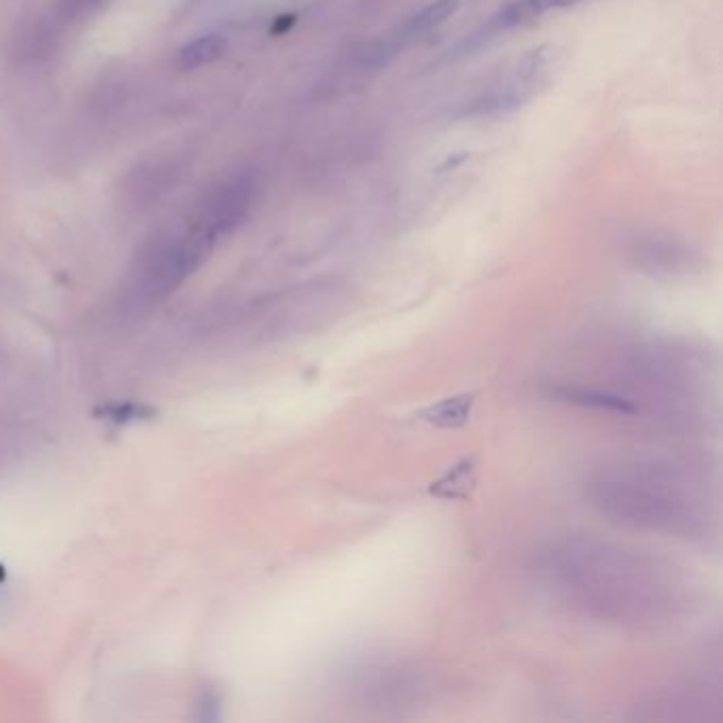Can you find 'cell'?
Returning a JSON list of instances; mask_svg holds the SVG:
<instances>
[{
	"instance_id": "6da1fadb",
	"label": "cell",
	"mask_w": 723,
	"mask_h": 723,
	"mask_svg": "<svg viewBox=\"0 0 723 723\" xmlns=\"http://www.w3.org/2000/svg\"><path fill=\"white\" fill-rule=\"evenodd\" d=\"M537 586L564 611L617 628H658L692 603L670 564L596 537L543 543L531 567Z\"/></svg>"
},
{
	"instance_id": "7a4b0ae2",
	"label": "cell",
	"mask_w": 723,
	"mask_h": 723,
	"mask_svg": "<svg viewBox=\"0 0 723 723\" xmlns=\"http://www.w3.org/2000/svg\"><path fill=\"white\" fill-rule=\"evenodd\" d=\"M588 505L613 524L683 541L717 533V499L707 480L677 461L645 454L609 456L581 482Z\"/></svg>"
},
{
	"instance_id": "3957f363",
	"label": "cell",
	"mask_w": 723,
	"mask_h": 723,
	"mask_svg": "<svg viewBox=\"0 0 723 723\" xmlns=\"http://www.w3.org/2000/svg\"><path fill=\"white\" fill-rule=\"evenodd\" d=\"M628 401L639 414L645 399L668 422L690 425L707 410L713 391V369L700 350L677 344H647L628 363Z\"/></svg>"
},
{
	"instance_id": "277c9868",
	"label": "cell",
	"mask_w": 723,
	"mask_h": 723,
	"mask_svg": "<svg viewBox=\"0 0 723 723\" xmlns=\"http://www.w3.org/2000/svg\"><path fill=\"white\" fill-rule=\"evenodd\" d=\"M543 73H545L543 51H533V54H528L522 62H518L514 73H511L499 87L488 92L482 100L473 102L471 111L467 113L484 117V115H499L518 109L522 102L533 96Z\"/></svg>"
},
{
	"instance_id": "5b68a950",
	"label": "cell",
	"mask_w": 723,
	"mask_h": 723,
	"mask_svg": "<svg viewBox=\"0 0 723 723\" xmlns=\"http://www.w3.org/2000/svg\"><path fill=\"white\" fill-rule=\"evenodd\" d=\"M355 687L365 702L389 707V704H405L416 696V692H420V679L405 668L376 664L357 670Z\"/></svg>"
},
{
	"instance_id": "8992f818",
	"label": "cell",
	"mask_w": 723,
	"mask_h": 723,
	"mask_svg": "<svg viewBox=\"0 0 723 723\" xmlns=\"http://www.w3.org/2000/svg\"><path fill=\"white\" fill-rule=\"evenodd\" d=\"M579 3V0H516L514 5H509L505 11H501L495 22H492L490 30L499 32V30H509L514 26H520L533 17H539L543 13H548L552 9H564Z\"/></svg>"
},
{
	"instance_id": "52a82bcc",
	"label": "cell",
	"mask_w": 723,
	"mask_h": 723,
	"mask_svg": "<svg viewBox=\"0 0 723 723\" xmlns=\"http://www.w3.org/2000/svg\"><path fill=\"white\" fill-rule=\"evenodd\" d=\"M229 43L221 34H206L196 41L187 43L179 51V66L185 70H193L200 66H208L225 56Z\"/></svg>"
},
{
	"instance_id": "ba28073f",
	"label": "cell",
	"mask_w": 723,
	"mask_h": 723,
	"mask_svg": "<svg viewBox=\"0 0 723 723\" xmlns=\"http://www.w3.org/2000/svg\"><path fill=\"white\" fill-rule=\"evenodd\" d=\"M458 9V0H435L429 7L422 9L418 15H414L412 20L408 22V26L403 28V41H416L425 34L433 32L435 28L442 26L446 20L454 15V11Z\"/></svg>"
},
{
	"instance_id": "9c48e42d",
	"label": "cell",
	"mask_w": 723,
	"mask_h": 723,
	"mask_svg": "<svg viewBox=\"0 0 723 723\" xmlns=\"http://www.w3.org/2000/svg\"><path fill=\"white\" fill-rule=\"evenodd\" d=\"M471 408V397L469 399H448L442 405L431 410V422L444 427H454L458 422H463L467 416V410Z\"/></svg>"
},
{
	"instance_id": "30bf717a",
	"label": "cell",
	"mask_w": 723,
	"mask_h": 723,
	"mask_svg": "<svg viewBox=\"0 0 723 723\" xmlns=\"http://www.w3.org/2000/svg\"><path fill=\"white\" fill-rule=\"evenodd\" d=\"M94 3H98V0H73V3H70V7H90V5H94Z\"/></svg>"
}]
</instances>
